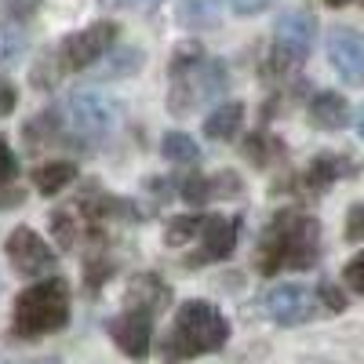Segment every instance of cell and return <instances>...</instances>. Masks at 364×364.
Wrapping results in <instances>:
<instances>
[{
    "mask_svg": "<svg viewBox=\"0 0 364 364\" xmlns=\"http://www.w3.org/2000/svg\"><path fill=\"white\" fill-rule=\"evenodd\" d=\"M317 259H321V223L299 208H281L262 230L255 248V266L266 277L281 269H314Z\"/></svg>",
    "mask_w": 364,
    "mask_h": 364,
    "instance_id": "cell-1",
    "label": "cell"
},
{
    "mask_svg": "<svg viewBox=\"0 0 364 364\" xmlns=\"http://www.w3.org/2000/svg\"><path fill=\"white\" fill-rule=\"evenodd\" d=\"M171 91H168V113L186 117L197 106L219 99L230 87V70L223 58L204 55V48L197 41L178 44L171 55Z\"/></svg>",
    "mask_w": 364,
    "mask_h": 364,
    "instance_id": "cell-2",
    "label": "cell"
},
{
    "mask_svg": "<svg viewBox=\"0 0 364 364\" xmlns=\"http://www.w3.org/2000/svg\"><path fill=\"white\" fill-rule=\"evenodd\" d=\"M230 343V321L223 317L219 306H211L204 299L182 302L175 324L164 339V360H193L204 353H215Z\"/></svg>",
    "mask_w": 364,
    "mask_h": 364,
    "instance_id": "cell-3",
    "label": "cell"
},
{
    "mask_svg": "<svg viewBox=\"0 0 364 364\" xmlns=\"http://www.w3.org/2000/svg\"><path fill=\"white\" fill-rule=\"evenodd\" d=\"M70 324V284L63 277L33 281L15 299L11 339H44Z\"/></svg>",
    "mask_w": 364,
    "mask_h": 364,
    "instance_id": "cell-4",
    "label": "cell"
},
{
    "mask_svg": "<svg viewBox=\"0 0 364 364\" xmlns=\"http://www.w3.org/2000/svg\"><path fill=\"white\" fill-rule=\"evenodd\" d=\"M317 41V15L306 8H291L277 18L273 26V51H269V66L273 70H295L310 58Z\"/></svg>",
    "mask_w": 364,
    "mask_h": 364,
    "instance_id": "cell-5",
    "label": "cell"
},
{
    "mask_svg": "<svg viewBox=\"0 0 364 364\" xmlns=\"http://www.w3.org/2000/svg\"><path fill=\"white\" fill-rule=\"evenodd\" d=\"M117 41H120L117 22H91L55 48V66H58V73H80L87 66H95L106 51H113Z\"/></svg>",
    "mask_w": 364,
    "mask_h": 364,
    "instance_id": "cell-6",
    "label": "cell"
},
{
    "mask_svg": "<svg viewBox=\"0 0 364 364\" xmlns=\"http://www.w3.org/2000/svg\"><path fill=\"white\" fill-rule=\"evenodd\" d=\"M70 128L84 139H102L120 124V102L102 87H77L66 102Z\"/></svg>",
    "mask_w": 364,
    "mask_h": 364,
    "instance_id": "cell-7",
    "label": "cell"
},
{
    "mask_svg": "<svg viewBox=\"0 0 364 364\" xmlns=\"http://www.w3.org/2000/svg\"><path fill=\"white\" fill-rule=\"evenodd\" d=\"M4 252H8L11 269L18 273V277H26V281H37V277H44V273H51V269L58 266L55 248L48 245L41 233L29 230V226H15V230L8 233Z\"/></svg>",
    "mask_w": 364,
    "mask_h": 364,
    "instance_id": "cell-8",
    "label": "cell"
},
{
    "mask_svg": "<svg viewBox=\"0 0 364 364\" xmlns=\"http://www.w3.org/2000/svg\"><path fill=\"white\" fill-rule=\"evenodd\" d=\"M262 310L269 321H277L281 328H295V324H306L317 317L321 302L310 288L302 284H273L266 295H262Z\"/></svg>",
    "mask_w": 364,
    "mask_h": 364,
    "instance_id": "cell-9",
    "label": "cell"
},
{
    "mask_svg": "<svg viewBox=\"0 0 364 364\" xmlns=\"http://www.w3.org/2000/svg\"><path fill=\"white\" fill-rule=\"evenodd\" d=\"M200 248L186 259V266H208V262H223L233 255L237 240H240V219L230 215H204L200 219Z\"/></svg>",
    "mask_w": 364,
    "mask_h": 364,
    "instance_id": "cell-10",
    "label": "cell"
},
{
    "mask_svg": "<svg viewBox=\"0 0 364 364\" xmlns=\"http://www.w3.org/2000/svg\"><path fill=\"white\" fill-rule=\"evenodd\" d=\"M328 58L350 87L364 84V33L353 26H331L328 33Z\"/></svg>",
    "mask_w": 364,
    "mask_h": 364,
    "instance_id": "cell-11",
    "label": "cell"
},
{
    "mask_svg": "<svg viewBox=\"0 0 364 364\" xmlns=\"http://www.w3.org/2000/svg\"><path fill=\"white\" fill-rule=\"evenodd\" d=\"M109 336H113V343L124 350L132 360H142L149 353V343H154V314H146V310H124L120 317L109 321Z\"/></svg>",
    "mask_w": 364,
    "mask_h": 364,
    "instance_id": "cell-12",
    "label": "cell"
},
{
    "mask_svg": "<svg viewBox=\"0 0 364 364\" xmlns=\"http://www.w3.org/2000/svg\"><path fill=\"white\" fill-rule=\"evenodd\" d=\"M350 175H357V164L350 157H343V154H317L306 164V171L299 175V186L306 193H324L328 186H336L339 178H350Z\"/></svg>",
    "mask_w": 364,
    "mask_h": 364,
    "instance_id": "cell-13",
    "label": "cell"
},
{
    "mask_svg": "<svg viewBox=\"0 0 364 364\" xmlns=\"http://www.w3.org/2000/svg\"><path fill=\"white\" fill-rule=\"evenodd\" d=\"M306 117H310V124L321 128V132H343L353 120L350 102L339 95V91H317V95L310 99V106H306Z\"/></svg>",
    "mask_w": 364,
    "mask_h": 364,
    "instance_id": "cell-14",
    "label": "cell"
},
{
    "mask_svg": "<svg viewBox=\"0 0 364 364\" xmlns=\"http://www.w3.org/2000/svg\"><path fill=\"white\" fill-rule=\"evenodd\" d=\"M124 302L128 310H146V314H157L171 302V288L157 277V273H135L128 281V291H124Z\"/></svg>",
    "mask_w": 364,
    "mask_h": 364,
    "instance_id": "cell-15",
    "label": "cell"
},
{
    "mask_svg": "<svg viewBox=\"0 0 364 364\" xmlns=\"http://www.w3.org/2000/svg\"><path fill=\"white\" fill-rule=\"evenodd\" d=\"M63 109H41L33 120H26L22 124V139L29 149H44V146H55V142H63Z\"/></svg>",
    "mask_w": 364,
    "mask_h": 364,
    "instance_id": "cell-16",
    "label": "cell"
},
{
    "mask_svg": "<svg viewBox=\"0 0 364 364\" xmlns=\"http://www.w3.org/2000/svg\"><path fill=\"white\" fill-rule=\"evenodd\" d=\"M240 124H245V106L240 102H223L204 117V135L215 142H233Z\"/></svg>",
    "mask_w": 364,
    "mask_h": 364,
    "instance_id": "cell-17",
    "label": "cell"
},
{
    "mask_svg": "<svg viewBox=\"0 0 364 364\" xmlns=\"http://www.w3.org/2000/svg\"><path fill=\"white\" fill-rule=\"evenodd\" d=\"M70 182H77V164H73V161H48V164L33 168V186H37V193H44V197L63 193Z\"/></svg>",
    "mask_w": 364,
    "mask_h": 364,
    "instance_id": "cell-18",
    "label": "cell"
},
{
    "mask_svg": "<svg viewBox=\"0 0 364 364\" xmlns=\"http://www.w3.org/2000/svg\"><path fill=\"white\" fill-rule=\"evenodd\" d=\"M29 51V33H26V26L8 18V22H0V66H15L22 63Z\"/></svg>",
    "mask_w": 364,
    "mask_h": 364,
    "instance_id": "cell-19",
    "label": "cell"
},
{
    "mask_svg": "<svg viewBox=\"0 0 364 364\" xmlns=\"http://www.w3.org/2000/svg\"><path fill=\"white\" fill-rule=\"evenodd\" d=\"M161 154L168 164H178V168H193L200 164V146L186 135V132H168L161 139Z\"/></svg>",
    "mask_w": 364,
    "mask_h": 364,
    "instance_id": "cell-20",
    "label": "cell"
},
{
    "mask_svg": "<svg viewBox=\"0 0 364 364\" xmlns=\"http://www.w3.org/2000/svg\"><path fill=\"white\" fill-rule=\"evenodd\" d=\"M178 22L190 29L219 26V0H178Z\"/></svg>",
    "mask_w": 364,
    "mask_h": 364,
    "instance_id": "cell-21",
    "label": "cell"
},
{
    "mask_svg": "<svg viewBox=\"0 0 364 364\" xmlns=\"http://www.w3.org/2000/svg\"><path fill=\"white\" fill-rule=\"evenodd\" d=\"M245 157L255 168H273V164L284 157V146L273 139V135H266V132H255V135L245 139Z\"/></svg>",
    "mask_w": 364,
    "mask_h": 364,
    "instance_id": "cell-22",
    "label": "cell"
},
{
    "mask_svg": "<svg viewBox=\"0 0 364 364\" xmlns=\"http://www.w3.org/2000/svg\"><path fill=\"white\" fill-rule=\"evenodd\" d=\"M175 193L186 200V204H208V200H219L215 193V178H204V175H186L175 182Z\"/></svg>",
    "mask_w": 364,
    "mask_h": 364,
    "instance_id": "cell-23",
    "label": "cell"
},
{
    "mask_svg": "<svg viewBox=\"0 0 364 364\" xmlns=\"http://www.w3.org/2000/svg\"><path fill=\"white\" fill-rule=\"evenodd\" d=\"M200 219H204V215H175V219H168V226H164V245H168V248L190 245V240L200 233Z\"/></svg>",
    "mask_w": 364,
    "mask_h": 364,
    "instance_id": "cell-24",
    "label": "cell"
},
{
    "mask_svg": "<svg viewBox=\"0 0 364 364\" xmlns=\"http://www.w3.org/2000/svg\"><path fill=\"white\" fill-rule=\"evenodd\" d=\"M109 63H106V77H132L142 70V48L128 44V48H117V51H106Z\"/></svg>",
    "mask_w": 364,
    "mask_h": 364,
    "instance_id": "cell-25",
    "label": "cell"
},
{
    "mask_svg": "<svg viewBox=\"0 0 364 364\" xmlns=\"http://www.w3.org/2000/svg\"><path fill=\"white\" fill-rule=\"evenodd\" d=\"M51 233L58 240V248H73L80 240V226H77V211L63 208V211H51Z\"/></svg>",
    "mask_w": 364,
    "mask_h": 364,
    "instance_id": "cell-26",
    "label": "cell"
},
{
    "mask_svg": "<svg viewBox=\"0 0 364 364\" xmlns=\"http://www.w3.org/2000/svg\"><path fill=\"white\" fill-rule=\"evenodd\" d=\"M113 269H117V262H113V259H106L102 252L87 255V266H84V284H87V291H99Z\"/></svg>",
    "mask_w": 364,
    "mask_h": 364,
    "instance_id": "cell-27",
    "label": "cell"
},
{
    "mask_svg": "<svg viewBox=\"0 0 364 364\" xmlns=\"http://www.w3.org/2000/svg\"><path fill=\"white\" fill-rule=\"evenodd\" d=\"M317 302L328 310V314H343L346 310V295L339 284H331V281H321L317 284Z\"/></svg>",
    "mask_w": 364,
    "mask_h": 364,
    "instance_id": "cell-28",
    "label": "cell"
},
{
    "mask_svg": "<svg viewBox=\"0 0 364 364\" xmlns=\"http://www.w3.org/2000/svg\"><path fill=\"white\" fill-rule=\"evenodd\" d=\"M343 284L357 295H364V252H357L346 266H343Z\"/></svg>",
    "mask_w": 364,
    "mask_h": 364,
    "instance_id": "cell-29",
    "label": "cell"
},
{
    "mask_svg": "<svg viewBox=\"0 0 364 364\" xmlns=\"http://www.w3.org/2000/svg\"><path fill=\"white\" fill-rule=\"evenodd\" d=\"M15 175H18V157H15V149L8 146V139L0 135V186L11 182Z\"/></svg>",
    "mask_w": 364,
    "mask_h": 364,
    "instance_id": "cell-30",
    "label": "cell"
},
{
    "mask_svg": "<svg viewBox=\"0 0 364 364\" xmlns=\"http://www.w3.org/2000/svg\"><path fill=\"white\" fill-rule=\"evenodd\" d=\"M346 240H364V200L346 211Z\"/></svg>",
    "mask_w": 364,
    "mask_h": 364,
    "instance_id": "cell-31",
    "label": "cell"
},
{
    "mask_svg": "<svg viewBox=\"0 0 364 364\" xmlns=\"http://www.w3.org/2000/svg\"><path fill=\"white\" fill-rule=\"evenodd\" d=\"M102 8H120V11H154L164 0H99Z\"/></svg>",
    "mask_w": 364,
    "mask_h": 364,
    "instance_id": "cell-32",
    "label": "cell"
},
{
    "mask_svg": "<svg viewBox=\"0 0 364 364\" xmlns=\"http://www.w3.org/2000/svg\"><path fill=\"white\" fill-rule=\"evenodd\" d=\"M15 106H18V91H15V84L0 77V120L11 117V109H15Z\"/></svg>",
    "mask_w": 364,
    "mask_h": 364,
    "instance_id": "cell-33",
    "label": "cell"
},
{
    "mask_svg": "<svg viewBox=\"0 0 364 364\" xmlns=\"http://www.w3.org/2000/svg\"><path fill=\"white\" fill-rule=\"evenodd\" d=\"M230 4V11H237V15H259V11H266L273 0H226Z\"/></svg>",
    "mask_w": 364,
    "mask_h": 364,
    "instance_id": "cell-34",
    "label": "cell"
},
{
    "mask_svg": "<svg viewBox=\"0 0 364 364\" xmlns=\"http://www.w3.org/2000/svg\"><path fill=\"white\" fill-rule=\"evenodd\" d=\"M15 204H22V193H18V190H4V186H0V208H15Z\"/></svg>",
    "mask_w": 364,
    "mask_h": 364,
    "instance_id": "cell-35",
    "label": "cell"
},
{
    "mask_svg": "<svg viewBox=\"0 0 364 364\" xmlns=\"http://www.w3.org/2000/svg\"><path fill=\"white\" fill-rule=\"evenodd\" d=\"M0 364H15V360H0ZM29 364H58V357H41V360H29Z\"/></svg>",
    "mask_w": 364,
    "mask_h": 364,
    "instance_id": "cell-36",
    "label": "cell"
},
{
    "mask_svg": "<svg viewBox=\"0 0 364 364\" xmlns=\"http://www.w3.org/2000/svg\"><path fill=\"white\" fill-rule=\"evenodd\" d=\"M357 135H360V139H364V106H360V109H357Z\"/></svg>",
    "mask_w": 364,
    "mask_h": 364,
    "instance_id": "cell-37",
    "label": "cell"
},
{
    "mask_svg": "<svg viewBox=\"0 0 364 364\" xmlns=\"http://www.w3.org/2000/svg\"><path fill=\"white\" fill-rule=\"evenodd\" d=\"M328 8H346V4H353V0H324Z\"/></svg>",
    "mask_w": 364,
    "mask_h": 364,
    "instance_id": "cell-38",
    "label": "cell"
}]
</instances>
